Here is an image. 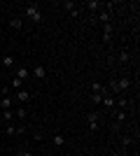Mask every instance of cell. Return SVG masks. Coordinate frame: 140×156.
Instances as JSON below:
<instances>
[{
	"label": "cell",
	"mask_w": 140,
	"mask_h": 156,
	"mask_svg": "<svg viewBox=\"0 0 140 156\" xmlns=\"http://www.w3.org/2000/svg\"><path fill=\"white\" fill-rule=\"evenodd\" d=\"M131 84H133V82H131V77H119V79H112V82H110V86H105L107 89V93H110V96H119V93H124L126 91V89H131Z\"/></svg>",
	"instance_id": "obj_1"
},
{
	"label": "cell",
	"mask_w": 140,
	"mask_h": 156,
	"mask_svg": "<svg viewBox=\"0 0 140 156\" xmlns=\"http://www.w3.org/2000/svg\"><path fill=\"white\" fill-rule=\"evenodd\" d=\"M26 16L33 23H40L42 21V12H40V7H38V2H28L26 5Z\"/></svg>",
	"instance_id": "obj_2"
},
{
	"label": "cell",
	"mask_w": 140,
	"mask_h": 156,
	"mask_svg": "<svg viewBox=\"0 0 140 156\" xmlns=\"http://www.w3.org/2000/svg\"><path fill=\"white\" fill-rule=\"evenodd\" d=\"M98 21L105 26V23H112V2H107V5H103V9L98 12Z\"/></svg>",
	"instance_id": "obj_3"
},
{
	"label": "cell",
	"mask_w": 140,
	"mask_h": 156,
	"mask_svg": "<svg viewBox=\"0 0 140 156\" xmlns=\"http://www.w3.org/2000/svg\"><path fill=\"white\" fill-rule=\"evenodd\" d=\"M126 117H128V112H126V110H117V112H114V121H112V128L117 130V128H119L121 124H124V119H126Z\"/></svg>",
	"instance_id": "obj_4"
},
{
	"label": "cell",
	"mask_w": 140,
	"mask_h": 156,
	"mask_svg": "<svg viewBox=\"0 0 140 156\" xmlns=\"http://www.w3.org/2000/svg\"><path fill=\"white\" fill-rule=\"evenodd\" d=\"M87 126H89L91 133L98 130V114H96V112H89V114H87Z\"/></svg>",
	"instance_id": "obj_5"
},
{
	"label": "cell",
	"mask_w": 140,
	"mask_h": 156,
	"mask_svg": "<svg viewBox=\"0 0 140 156\" xmlns=\"http://www.w3.org/2000/svg\"><path fill=\"white\" fill-rule=\"evenodd\" d=\"M61 7H63L66 12H70L73 16H80V9H77V2H73V0H63V2H61Z\"/></svg>",
	"instance_id": "obj_6"
},
{
	"label": "cell",
	"mask_w": 140,
	"mask_h": 156,
	"mask_svg": "<svg viewBox=\"0 0 140 156\" xmlns=\"http://www.w3.org/2000/svg\"><path fill=\"white\" fill-rule=\"evenodd\" d=\"M112 33H114V28H112V23H105L103 26V42H112Z\"/></svg>",
	"instance_id": "obj_7"
},
{
	"label": "cell",
	"mask_w": 140,
	"mask_h": 156,
	"mask_svg": "<svg viewBox=\"0 0 140 156\" xmlns=\"http://www.w3.org/2000/svg\"><path fill=\"white\" fill-rule=\"evenodd\" d=\"M23 133H26L23 126H7L5 128V135H23Z\"/></svg>",
	"instance_id": "obj_8"
},
{
	"label": "cell",
	"mask_w": 140,
	"mask_h": 156,
	"mask_svg": "<svg viewBox=\"0 0 140 156\" xmlns=\"http://www.w3.org/2000/svg\"><path fill=\"white\" fill-rule=\"evenodd\" d=\"M14 100H16V103H28V100H31V93H28L26 89H19L16 96H14Z\"/></svg>",
	"instance_id": "obj_9"
},
{
	"label": "cell",
	"mask_w": 140,
	"mask_h": 156,
	"mask_svg": "<svg viewBox=\"0 0 140 156\" xmlns=\"http://www.w3.org/2000/svg\"><path fill=\"white\" fill-rule=\"evenodd\" d=\"M100 105H103L105 110H114V96L105 93V96H103V100H100Z\"/></svg>",
	"instance_id": "obj_10"
},
{
	"label": "cell",
	"mask_w": 140,
	"mask_h": 156,
	"mask_svg": "<svg viewBox=\"0 0 140 156\" xmlns=\"http://www.w3.org/2000/svg\"><path fill=\"white\" fill-rule=\"evenodd\" d=\"M84 7H87L89 12H100V9H103V2H96V0H87V2H84Z\"/></svg>",
	"instance_id": "obj_11"
},
{
	"label": "cell",
	"mask_w": 140,
	"mask_h": 156,
	"mask_svg": "<svg viewBox=\"0 0 140 156\" xmlns=\"http://www.w3.org/2000/svg\"><path fill=\"white\" fill-rule=\"evenodd\" d=\"M33 77L35 79H45L47 77V68H45V65H35V68H33Z\"/></svg>",
	"instance_id": "obj_12"
},
{
	"label": "cell",
	"mask_w": 140,
	"mask_h": 156,
	"mask_svg": "<svg viewBox=\"0 0 140 156\" xmlns=\"http://www.w3.org/2000/svg\"><path fill=\"white\" fill-rule=\"evenodd\" d=\"M12 105H14V98L2 96V100H0V110H2V112H5V110H12Z\"/></svg>",
	"instance_id": "obj_13"
},
{
	"label": "cell",
	"mask_w": 140,
	"mask_h": 156,
	"mask_svg": "<svg viewBox=\"0 0 140 156\" xmlns=\"http://www.w3.org/2000/svg\"><path fill=\"white\" fill-rule=\"evenodd\" d=\"M128 105H131L128 98H114V107H119V110H128Z\"/></svg>",
	"instance_id": "obj_14"
},
{
	"label": "cell",
	"mask_w": 140,
	"mask_h": 156,
	"mask_svg": "<svg viewBox=\"0 0 140 156\" xmlns=\"http://www.w3.org/2000/svg\"><path fill=\"white\" fill-rule=\"evenodd\" d=\"M9 28H12V30H21V28H23V19H21V16H14V19L9 21Z\"/></svg>",
	"instance_id": "obj_15"
},
{
	"label": "cell",
	"mask_w": 140,
	"mask_h": 156,
	"mask_svg": "<svg viewBox=\"0 0 140 156\" xmlns=\"http://www.w3.org/2000/svg\"><path fill=\"white\" fill-rule=\"evenodd\" d=\"M91 91H93V93H98V96H105V93H107V89H105L103 84H100V82H93V84H91Z\"/></svg>",
	"instance_id": "obj_16"
},
{
	"label": "cell",
	"mask_w": 140,
	"mask_h": 156,
	"mask_svg": "<svg viewBox=\"0 0 140 156\" xmlns=\"http://www.w3.org/2000/svg\"><path fill=\"white\" fill-rule=\"evenodd\" d=\"M28 75H31V72H28L26 65H19V68H16V77H19L21 82H23V79H28Z\"/></svg>",
	"instance_id": "obj_17"
},
{
	"label": "cell",
	"mask_w": 140,
	"mask_h": 156,
	"mask_svg": "<svg viewBox=\"0 0 140 156\" xmlns=\"http://www.w3.org/2000/svg\"><path fill=\"white\" fill-rule=\"evenodd\" d=\"M128 61H131V51H128V49H121L119 51V63H128Z\"/></svg>",
	"instance_id": "obj_18"
},
{
	"label": "cell",
	"mask_w": 140,
	"mask_h": 156,
	"mask_svg": "<svg viewBox=\"0 0 140 156\" xmlns=\"http://www.w3.org/2000/svg\"><path fill=\"white\" fill-rule=\"evenodd\" d=\"M52 142H54V147H63V144H66V137H63V135L59 133V135H54V140H52Z\"/></svg>",
	"instance_id": "obj_19"
},
{
	"label": "cell",
	"mask_w": 140,
	"mask_h": 156,
	"mask_svg": "<svg viewBox=\"0 0 140 156\" xmlns=\"http://www.w3.org/2000/svg\"><path fill=\"white\" fill-rule=\"evenodd\" d=\"M21 84H23V82H21L19 77H14L12 82H9V89H14V91H19V89H21Z\"/></svg>",
	"instance_id": "obj_20"
},
{
	"label": "cell",
	"mask_w": 140,
	"mask_h": 156,
	"mask_svg": "<svg viewBox=\"0 0 140 156\" xmlns=\"http://www.w3.org/2000/svg\"><path fill=\"white\" fill-rule=\"evenodd\" d=\"M14 119H26V110H23V107H16V110H14Z\"/></svg>",
	"instance_id": "obj_21"
},
{
	"label": "cell",
	"mask_w": 140,
	"mask_h": 156,
	"mask_svg": "<svg viewBox=\"0 0 140 156\" xmlns=\"http://www.w3.org/2000/svg\"><path fill=\"white\" fill-rule=\"evenodd\" d=\"M2 65L5 68H14V58L12 56H2Z\"/></svg>",
	"instance_id": "obj_22"
},
{
	"label": "cell",
	"mask_w": 140,
	"mask_h": 156,
	"mask_svg": "<svg viewBox=\"0 0 140 156\" xmlns=\"http://www.w3.org/2000/svg\"><path fill=\"white\" fill-rule=\"evenodd\" d=\"M126 147H131V137L124 135V137H121V149H126Z\"/></svg>",
	"instance_id": "obj_23"
},
{
	"label": "cell",
	"mask_w": 140,
	"mask_h": 156,
	"mask_svg": "<svg viewBox=\"0 0 140 156\" xmlns=\"http://www.w3.org/2000/svg\"><path fill=\"white\" fill-rule=\"evenodd\" d=\"M2 114H5V121H12L14 119V110H5Z\"/></svg>",
	"instance_id": "obj_24"
},
{
	"label": "cell",
	"mask_w": 140,
	"mask_h": 156,
	"mask_svg": "<svg viewBox=\"0 0 140 156\" xmlns=\"http://www.w3.org/2000/svg\"><path fill=\"white\" fill-rule=\"evenodd\" d=\"M100 100H103V96H98V93H91V103H96V105H98Z\"/></svg>",
	"instance_id": "obj_25"
},
{
	"label": "cell",
	"mask_w": 140,
	"mask_h": 156,
	"mask_svg": "<svg viewBox=\"0 0 140 156\" xmlns=\"http://www.w3.org/2000/svg\"><path fill=\"white\" fill-rule=\"evenodd\" d=\"M19 156H33L31 151H19Z\"/></svg>",
	"instance_id": "obj_26"
},
{
	"label": "cell",
	"mask_w": 140,
	"mask_h": 156,
	"mask_svg": "<svg viewBox=\"0 0 140 156\" xmlns=\"http://www.w3.org/2000/svg\"><path fill=\"white\" fill-rule=\"evenodd\" d=\"M110 156H121V154H117V151H114V154H110Z\"/></svg>",
	"instance_id": "obj_27"
},
{
	"label": "cell",
	"mask_w": 140,
	"mask_h": 156,
	"mask_svg": "<svg viewBox=\"0 0 140 156\" xmlns=\"http://www.w3.org/2000/svg\"><path fill=\"white\" fill-rule=\"evenodd\" d=\"M0 156H2V154H0Z\"/></svg>",
	"instance_id": "obj_28"
}]
</instances>
